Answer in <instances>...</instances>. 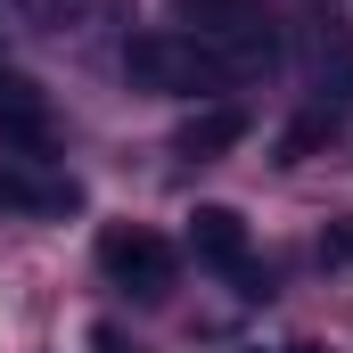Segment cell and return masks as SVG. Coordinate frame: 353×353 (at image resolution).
<instances>
[{"mask_svg": "<svg viewBox=\"0 0 353 353\" xmlns=\"http://www.w3.org/2000/svg\"><path fill=\"white\" fill-rule=\"evenodd\" d=\"M181 33L214 41L239 74L279 66V33H271V8H263V0H181Z\"/></svg>", "mask_w": 353, "mask_h": 353, "instance_id": "obj_2", "label": "cell"}, {"mask_svg": "<svg viewBox=\"0 0 353 353\" xmlns=\"http://www.w3.org/2000/svg\"><path fill=\"white\" fill-rule=\"evenodd\" d=\"M288 353H329V345H288Z\"/></svg>", "mask_w": 353, "mask_h": 353, "instance_id": "obj_11", "label": "cell"}, {"mask_svg": "<svg viewBox=\"0 0 353 353\" xmlns=\"http://www.w3.org/2000/svg\"><path fill=\"white\" fill-rule=\"evenodd\" d=\"M50 90L33 83V74H17V66H0V148H50Z\"/></svg>", "mask_w": 353, "mask_h": 353, "instance_id": "obj_4", "label": "cell"}, {"mask_svg": "<svg viewBox=\"0 0 353 353\" xmlns=\"http://www.w3.org/2000/svg\"><path fill=\"white\" fill-rule=\"evenodd\" d=\"M239 353H247V345H239Z\"/></svg>", "mask_w": 353, "mask_h": 353, "instance_id": "obj_12", "label": "cell"}, {"mask_svg": "<svg viewBox=\"0 0 353 353\" xmlns=\"http://www.w3.org/2000/svg\"><path fill=\"white\" fill-rule=\"evenodd\" d=\"M83 181L41 173V165H0V214H74Z\"/></svg>", "mask_w": 353, "mask_h": 353, "instance_id": "obj_5", "label": "cell"}, {"mask_svg": "<svg viewBox=\"0 0 353 353\" xmlns=\"http://www.w3.org/2000/svg\"><path fill=\"white\" fill-rule=\"evenodd\" d=\"M321 263H329V271H353V214H337V222L321 230Z\"/></svg>", "mask_w": 353, "mask_h": 353, "instance_id": "obj_9", "label": "cell"}, {"mask_svg": "<svg viewBox=\"0 0 353 353\" xmlns=\"http://www.w3.org/2000/svg\"><path fill=\"white\" fill-rule=\"evenodd\" d=\"M123 74L140 90H173V99L239 83V66H230L214 41H197V33H132V41H123Z\"/></svg>", "mask_w": 353, "mask_h": 353, "instance_id": "obj_1", "label": "cell"}, {"mask_svg": "<svg viewBox=\"0 0 353 353\" xmlns=\"http://www.w3.org/2000/svg\"><path fill=\"white\" fill-rule=\"evenodd\" d=\"M90 353H140V345H132L123 329H90Z\"/></svg>", "mask_w": 353, "mask_h": 353, "instance_id": "obj_10", "label": "cell"}, {"mask_svg": "<svg viewBox=\"0 0 353 353\" xmlns=\"http://www.w3.org/2000/svg\"><path fill=\"white\" fill-rule=\"evenodd\" d=\"M99 271H107L132 304H165L173 279H181V255L157 230H107V239H99Z\"/></svg>", "mask_w": 353, "mask_h": 353, "instance_id": "obj_3", "label": "cell"}, {"mask_svg": "<svg viewBox=\"0 0 353 353\" xmlns=\"http://www.w3.org/2000/svg\"><path fill=\"white\" fill-rule=\"evenodd\" d=\"M239 140H247V107H230V99H222V107H197V115L181 123L173 148L189 157V165H214V157H230Z\"/></svg>", "mask_w": 353, "mask_h": 353, "instance_id": "obj_7", "label": "cell"}, {"mask_svg": "<svg viewBox=\"0 0 353 353\" xmlns=\"http://www.w3.org/2000/svg\"><path fill=\"white\" fill-rule=\"evenodd\" d=\"M189 255L214 263V271H247V222L230 205H197L189 214Z\"/></svg>", "mask_w": 353, "mask_h": 353, "instance_id": "obj_6", "label": "cell"}, {"mask_svg": "<svg viewBox=\"0 0 353 353\" xmlns=\"http://www.w3.org/2000/svg\"><path fill=\"white\" fill-rule=\"evenodd\" d=\"M337 132H345V123H337L329 107H304V115H296V123L279 132V165H304V157H321V148H329Z\"/></svg>", "mask_w": 353, "mask_h": 353, "instance_id": "obj_8", "label": "cell"}]
</instances>
